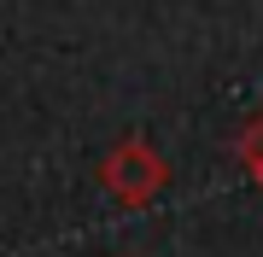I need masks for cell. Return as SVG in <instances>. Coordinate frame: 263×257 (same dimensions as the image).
I'll return each instance as SVG.
<instances>
[{
    "instance_id": "1",
    "label": "cell",
    "mask_w": 263,
    "mask_h": 257,
    "mask_svg": "<svg viewBox=\"0 0 263 257\" xmlns=\"http://www.w3.org/2000/svg\"><path fill=\"white\" fill-rule=\"evenodd\" d=\"M158 164H152L141 146H129L123 158H111V170H105V181H117V193H146V187H158Z\"/></svg>"
}]
</instances>
